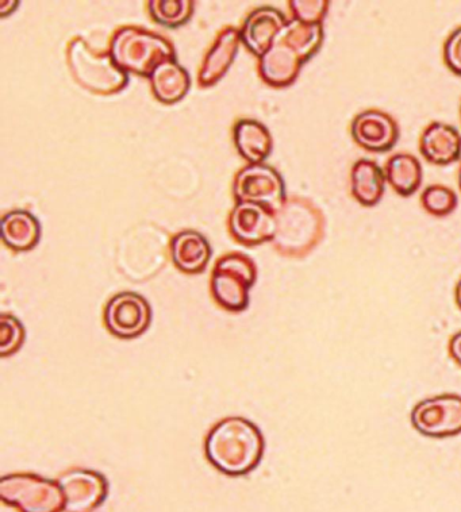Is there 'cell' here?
<instances>
[{
    "mask_svg": "<svg viewBox=\"0 0 461 512\" xmlns=\"http://www.w3.org/2000/svg\"><path fill=\"white\" fill-rule=\"evenodd\" d=\"M265 441L259 427L241 417L222 419L207 434L205 453L217 471L245 476L255 471L264 456Z\"/></svg>",
    "mask_w": 461,
    "mask_h": 512,
    "instance_id": "1",
    "label": "cell"
},
{
    "mask_svg": "<svg viewBox=\"0 0 461 512\" xmlns=\"http://www.w3.org/2000/svg\"><path fill=\"white\" fill-rule=\"evenodd\" d=\"M322 42V25H311L297 19L287 22L271 48L261 57V78L274 87L290 86L298 78L302 65L317 55Z\"/></svg>",
    "mask_w": 461,
    "mask_h": 512,
    "instance_id": "2",
    "label": "cell"
},
{
    "mask_svg": "<svg viewBox=\"0 0 461 512\" xmlns=\"http://www.w3.org/2000/svg\"><path fill=\"white\" fill-rule=\"evenodd\" d=\"M274 244L286 256L302 257L310 253L325 232V218L321 210L307 199L286 200L275 214Z\"/></svg>",
    "mask_w": 461,
    "mask_h": 512,
    "instance_id": "3",
    "label": "cell"
},
{
    "mask_svg": "<svg viewBox=\"0 0 461 512\" xmlns=\"http://www.w3.org/2000/svg\"><path fill=\"white\" fill-rule=\"evenodd\" d=\"M110 56L125 72L149 76L167 60H175L171 42L144 29L124 28L111 41Z\"/></svg>",
    "mask_w": 461,
    "mask_h": 512,
    "instance_id": "4",
    "label": "cell"
},
{
    "mask_svg": "<svg viewBox=\"0 0 461 512\" xmlns=\"http://www.w3.org/2000/svg\"><path fill=\"white\" fill-rule=\"evenodd\" d=\"M68 64L76 82L94 94H117L128 86V73L118 68L110 55L95 52L83 38L69 44Z\"/></svg>",
    "mask_w": 461,
    "mask_h": 512,
    "instance_id": "5",
    "label": "cell"
},
{
    "mask_svg": "<svg viewBox=\"0 0 461 512\" xmlns=\"http://www.w3.org/2000/svg\"><path fill=\"white\" fill-rule=\"evenodd\" d=\"M255 261L244 253H230L215 264L211 292L222 309L241 313L249 306V291L256 283Z\"/></svg>",
    "mask_w": 461,
    "mask_h": 512,
    "instance_id": "6",
    "label": "cell"
},
{
    "mask_svg": "<svg viewBox=\"0 0 461 512\" xmlns=\"http://www.w3.org/2000/svg\"><path fill=\"white\" fill-rule=\"evenodd\" d=\"M0 499L19 512H61L65 499L59 481L33 473H14L0 480Z\"/></svg>",
    "mask_w": 461,
    "mask_h": 512,
    "instance_id": "7",
    "label": "cell"
},
{
    "mask_svg": "<svg viewBox=\"0 0 461 512\" xmlns=\"http://www.w3.org/2000/svg\"><path fill=\"white\" fill-rule=\"evenodd\" d=\"M411 425L428 438H451L461 434V396L441 394L421 400L411 411Z\"/></svg>",
    "mask_w": 461,
    "mask_h": 512,
    "instance_id": "8",
    "label": "cell"
},
{
    "mask_svg": "<svg viewBox=\"0 0 461 512\" xmlns=\"http://www.w3.org/2000/svg\"><path fill=\"white\" fill-rule=\"evenodd\" d=\"M234 195L240 203H256L276 214L286 203L282 176L274 168L253 164L242 169L234 182Z\"/></svg>",
    "mask_w": 461,
    "mask_h": 512,
    "instance_id": "9",
    "label": "cell"
},
{
    "mask_svg": "<svg viewBox=\"0 0 461 512\" xmlns=\"http://www.w3.org/2000/svg\"><path fill=\"white\" fill-rule=\"evenodd\" d=\"M151 323V304L136 292H121L107 303L105 325L114 337L134 340L142 336Z\"/></svg>",
    "mask_w": 461,
    "mask_h": 512,
    "instance_id": "10",
    "label": "cell"
},
{
    "mask_svg": "<svg viewBox=\"0 0 461 512\" xmlns=\"http://www.w3.org/2000/svg\"><path fill=\"white\" fill-rule=\"evenodd\" d=\"M65 499V512H94L105 503L109 483L92 469H72L59 479Z\"/></svg>",
    "mask_w": 461,
    "mask_h": 512,
    "instance_id": "11",
    "label": "cell"
},
{
    "mask_svg": "<svg viewBox=\"0 0 461 512\" xmlns=\"http://www.w3.org/2000/svg\"><path fill=\"white\" fill-rule=\"evenodd\" d=\"M229 225L232 236L242 245H260L275 238V214L260 204L238 203Z\"/></svg>",
    "mask_w": 461,
    "mask_h": 512,
    "instance_id": "12",
    "label": "cell"
},
{
    "mask_svg": "<svg viewBox=\"0 0 461 512\" xmlns=\"http://www.w3.org/2000/svg\"><path fill=\"white\" fill-rule=\"evenodd\" d=\"M351 134L356 144L370 152H387L399 138L397 121L380 110H366L352 121Z\"/></svg>",
    "mask_w": 461,
    "mask_h": 512,
    "instance_id": "13",
    "label": "cell"
},
{
    "mask_svg": "<svg viewBox=\"0 0 461 512\" xmlns=\"http://www.w3.org/2000/svg\"><path fill=\"white\" fill-rule=\"evenodd\" d=\"M287 25V19L279 10L261 7L249 15L240 32L241 40L260 59L271 48L280 30Z\"/></svg>",
    "mask_w": 461,
    "mask_h": 512,
    "instance_id": "14",
    "label": "cell"
},
{
    "mask_svg": "<svg viewBox=\"0 0 461 512\" xmlns=\"http://www.w3.org/2000/svg\"><path fill=\"white\" fill-rule=\"evenodd\" d=\"M422 156L434 165L455 163L461 156L459 130L443 122H432L422 133L420 140Z\"/></svg>",
    "mask_w": 461,
    "mask_h": 512,
    "instance_id": "15",
    "label": "cell"
},
{
    "mask_svg": "<svg viewBox=\"0 0 461 512\" xmlns=\"http://www.w3.org/2000/svg\"><path fill=\"white\" fill-rule=\"evenodd\" d=\"M171 256L176 268L187 275L205 271L211 259V248L206 238L194 230L176 234L171 242Z\"/></svg>",
    "mask_w": 461,
    "mask_h": 512,
    "instance_id": "16",
    "label": "cell"
},
{
    "mask_svg": "<svg viewBox=\"0 0 461 512\" xmlns=\"http://www.w3.org/2000/svg\"><path fill=\"white\" fill-rule=\"evenodd\" d=\"M240 40V32H237V29L228 28L220 33L203 63L201 75H199V83L202 87L213 86L228 72L237 55Z\"/></svg>",
    "mask_w": 461,
    "mask_h": 512,
    "instance_id": "17",
    "label": "cell"
},
{
    "mask_svg": "<svg viewBox=\"0 0 461 512\" xmlns=\"http://www.w3.org/2000/svg\"><path fill=\"white\" fill-rule=\"evenodd\" d=\"M386 176L378 163L370 159L357 160L351 169L353 198L366 207L375 206L386 192Z\"/></svg>",
    "mask_w": 461,
    "mask_h": 512,
    "instance_id": "18",
    "label": "cell"
},
{
    "mask_svg": "<svg viewBox=\"0 0 461 512\" xmlns=\"http://www.w3.org/2000/svg\"><path fill=\"white\" fill-rule=\"evenodd\" d=\"M41 237L40 222L25 210H15L2 219L3 242L15 252H28Z\"/></svg>",
    "mask_w": 461,
    "mask_h": 512,
    "instance_id": "19",
    "label": "cell"
},
{
    "mask_svg": "<svg viewBox=\"0 0 461 512\" xmlns=\"http://www.w3.org/2000/svg\"><path fill=\"white\" fill-rule=\"evenodd\" d=\"M238 153L253 164H261L272 152V137L263 123L241 121L234 129Z\"/></svg>",
    "mask_w": 461,
    "mask_h": 512,
    "instance_id": "20",
    "label": "cell"
},
{
    "mask_svg": "<svg viewBox=\"0 0 461 512\" xmlns=\"http://www.w3.org/2000/svg\"><path fill=\"white\" fill-rule=\"evenodd\" d=\"M151 82L156 98L167 105L183 99L191 84L186 69L175 60H167L159 65L152 73Z\"/></svg>",
    "mask_w": 461,
    "mask_h": 512,
    "instance_id": "21",
    "label": "cell"
},
{
    "mask_svg": "<svg viewBox=\"0 0 461 512\" xmlns=\"http://www.w3.org/2000/svg\"><path fill=\"white\" fill-rule=\"evenodd\" d=\"M384 176H386V182L399 195H413L422 183L421 163L417 157L409 153H397L387 160Z\"/></svg>",
    "mask_w": 461,
    "mask_h": 512,
    "instance_id": "22",
    "label": "cell"
},
{
    "mask_svg": "<svg viewBox=\"0 0 461 512\" xmlns=\"http://www.w3.org/2000/svg\"><path fill=\"white\" fill-rule=\"evenodd\" d=\"M194 2L191 0H153L149 2L152 17L168 28H179L194 13Z\"/></svg>",
    "mask_w": 461,
    "mask_h": 512,
    "instance_id": "23",
    "label": "cell"
},
{
    "mask_svg": "<svg viewBox=\"0 0 461 512\" xmlns=\"http://www.w3.org/2000/svg\"><path fill=\"white\" fill-rule=\"evenodd\" d=\"M457 203H459V199H457L455 191L441 186V184H433V186L425 188L421 195L422 207L436 217H445V215L453 213Z\"/></svg>",
    "mask_w": 461,
    "mask_h": 512,
    "instance_id": "24",
    "label": "cell"
},
{
    "mask_svg": "<svg viewBox=\"0 0 461 512\" xmlns=\"http://www.w3.org/2000/svg\"><path fill=\"white\" fill-rule=\"evenodd\" d=\"M26 331L14 315L0 317V357H9L21 350L25 344Z\"/></svg>",
    "mask_w": 461,
    "mask_h": 512,
    "instance_id": "25",
    "label": "cell"
},
{
    "mask_svg": "<svg viewBox=\"0 0 461 512\" xmlns=\"http://www.w3.org/2000/svg\"><path fill=\"white\" fill-rule=\"evenodd\" d=\"M330 7L329 0H293L290 9L299 22L322 25Z\"/></svg>",
    "mask_w": 461,
    "mask_h": 512,
    "instance_id": "26",
    "label": "cell"
},
{
    "mask_svg": "<svg viewBox=\"0 0 461 512\" xmlns=\"http://www.w3.org/2000/svg\"><path fill=\"white\" fill-rule=\"evenodd\" d=\"M444 61L453 73L461 76V28L456 29L445 41Z\"/></svg>",
    "mask_w": 461,
    "mask_h": 512,
    "instance_id": "27",
    "label": "cell"
},
{
    "mask_svg": "<svg viewBox=\"0 0 461 512\" xmlns=\"http://www.w3.org/2000/svg\"><path fill=\"white\" fill-rule=\"evenodd\" d=\"M448 348L449 356L461 367V331H457V333L453 334L451 340H449Z\"/></svg>",
    "mask_w": 461,
    "mask_h": 512,
    "instance_id": "28",
    "label": "cell"
},
{
    "mask_svg": "<svg viewBox=\"0 0 461 512\" xmlns=\"http://www.w3.org/2000/svg\"><path fill=\"white\" fill-rule=\"evenodd\" d=\"M455 298H456V304H457V306H459V309L461 310V279L459 280V283H457V286H456Z\"/></svg>",
    "mask_w": 461,
    "mask_h": 512,
    "instance_id": "29",
    "label": "cell"
},
{
    "mask_svg": "<svg viewBox=\"0 0 461 512\" xmlns=\"http://www.w3.org/2000/svg\"><path fill=\"white\" fill-rule=\"evenodd\" d=\"M459 186H460V190H461V165H460V169H459Z\"/></svg>",
    "mask_w": 461,
    "mask_h": 512,
    "instance_id": "30",
    "label": "cell"
},
{
    "mask_svg": "<svg viewBox=\"0 0 461 512\" xmlns=\"http://www.w3.org/2000/svg\"><path fill=\"white\" fill-rule=\"evenodd\" d=\"M461 114V113H460Z\"/></svg>",
    "mask_w": 461,
    "mask_h": 512,
    "instance_id": "31",
    "label": "cell"
}]
</instances>
